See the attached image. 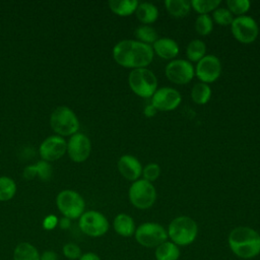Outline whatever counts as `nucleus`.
<instances>
[{"instance_id":"5701e85b","label":"nucleus","mask_w":260,"mask_h":260,"mask_svg":"<svg viewBox=\"0 0 260 260\" xmlns=\"http://www.w3.org/2000/svg\"><path fill=\"white\" fill-rule=\"evenodd\" d=\"M37 248L26 242L18 244L13 252V260H41Z\"/></svg>"},{"instance_id":"c85d7f7f","label":"nucleus","mask_w":260,"mask_h":260,"mask_svg":"<svg viewBox=\"0 0 260 260\" xmlns=\"http://www.w3.org/2000/svg\"><path fill=\"white\" fill-rule=\"evenodd\" d=\"M220 0H192L191 7L199 14H208V12L215 10L219 5Z\"/></svg>"},{"instance_id":"c9c22d12","label":"nucleus","mask_w":260,"mask_h":260,"mask_svg":"<svg viewBox=\"0 0 260 260\" xmlns=\"http://www.w3.org/2000/svg\"><path fill=\"white\" fill-rule=\"evenodd\" d=\"M156 112H157V110H156L151 104L146 105V106L144 107V109H143V114H144V116L147 117V118H152V117H154L155 114H156Z\"/></svg>"},{"instance_id":"a211bd4d","label":"nucleus","mask_w":260,"mask_h":260,"mask_svg":"<svg viewBox=\"0 0 260 260\" xmlns=\"http://www.w3.org/2000/svg\"><path fill=\"white\" fill-rule=\"evenodd\" d=\"M22 176L26 180H32L38 177L41 181H49L52 177V167L48 161L40 160L36 165L27 166L22 172Z\"/></svg>"},{"instance_id":"aec40b11","label":"nucleus","mask_w":260,"mask_h":260,"mask_svg":"<svg viewBox=\"0 0 260 260\" xmlns=\"http://www.w3.org/2000/svg\"><path fill=\"white\" fill-rule=\"evenodd\" d=\"M135 14L140 22L148 25L157 19L158 9L154 4L150 2H142L138 4Z\"/></svg>"},{"instance_id":"b1692460","label":"nucleus","mask_w":260,"mask_h":260,"mask_svg":"<svg viewBox=\"0 0 260 260\" xmlns=\"http://www.w3.org/2000/svg\"><path fill=\"white\" fill-rule=\"evenodd\" d=\"M166 9L174 17H185L191 9L190 1L187 0H166Z\"/></svg>"},{"instance_id":"20e7f679","label":"nucleus","mask_w":260,"mask_h":260,"mask_svg":"<svg viewBox=\"0 0 260 260\" xmlns=\"http://www.w3.org/2000/svg\"><path fill=\"white\" fill-rule=\"evenodd\" d=\"M50 124L58 136H72L79 129V121L75 113L66 106L56 108L50 117Z\"/></svg>"},{"instance_id":"f8f14e48","label":"nucleus","mask_w":260,"mask_h":260,"mask_svg":"<svg viewBox=\"0 0 260 260\" xmlns=\"http://www.w3.org/2000/svg\"><path fill=\"white\" fill-rule=\"evenodd\" d=\"M194 69L195 75L200 82L209 84L214 82L220 76L221 63L215 55L207 54L197 62Z\"/></svg>"},{"instance_id":"cd10ccee","label":"nucleus","mask_w":260,"mask_h":260,"mask_svg":"<svg viewBox=\"0 0 260 260\" xmlns=\"http://www.w3.org/2000/svg\"><path fill=\"white\" fill-rule=\"evenodd\" d=\"M16 193L15 182L6 176L0 177V201H8Z\"/></svg>"},{"instance_id":"f257e3e1","label":"nucleus","mask_w":260,"mask_h":260,"mask_svg":"<svg viewBox=\"0 0 260 260\" xmlns=\"http://www.w3.org/2000/svg\"><path fill=\"white\" fill-rule=\"evenodd\" d=\"M153 56L152 46L134 40H122L113 48L114 60L125 68H147Z\"/></svg>"},{"instance_id":"a878e982","label":"nucleus","mask_w":260,"mask_h":260,"mask_svg":"<svg viewBox=\"0 0 260 260\" xmlns=\"http://www.w3.org/2000/svg\"><path fill=\"white\" fill-rule=\"evenodd\" d=\"M186 55H187L188 61L198 62L206 55L205 43L198 39L191 41L186 48Z\"/></svg>"},{"instance_id":"9b49d317","label":"nucleus","mask_w":260,"mask_h":260,"mask_svg":"<svg viewBox=\"0 0 260 260\" xmlns=\"http://www.w3.org/2000/svg\"><path fill=\"white\" fill-rule=\"evenodd\" d=\"M165 74L173 83L187 84L195 76V69L192 63L188 60L174 59L167 64Z\"/></svg>"},{"instance_id":"39448f33","label":"nucleus","mask_w":260,"mask_h":260,"mask_svg":"<svg viewBox=\"0 0 260 260\" xmlns=\"http://www.w3.org/2000/svg\"><path fill=\"white\" fill-rule=\"evenodd\" d=\"M128 83L131 90L141 98H151L157 89V78L148 68L132 69Z\"/></svg>"},{"instance_id":"dca6fc26","label":"nucleus","mask_w":260,"mask_h":260,"mask_svg":"<svg viewBox=\"0 0 260 260\" xmlns=\"http://www.w3.org/2000/svg\"><path fill=\"white\" fill-rule=\"evenodd\" d=\"M119 173L128 181H136L142 175V165L137 157L131 154L122 155L117 162Z\"/></svg>"},{"instance_id":"c756f323","label":"nucleus","mask_w":260,"mask_h":260,"mask_svg":"<svg viewBox=\"0 0 260 260\" xmlns=\"http://www.w3.org/2000/svg\"><path fill=\"white\" fill-rule=\"evenodd\" d=\"M195 29L200 36H207L213 29V20L208 14H199L195 20Z\"/></svg>"},{"instance_id":"412c9836","label":"nucleus","mask_w":260,"mask_h":260,"mask_svg":"<svg viewBox=\"0 0 260 260\" xmlns=\"http://www.w3.org/2000/svg\"><path fill=\"white\" fill-rule=\"evenodd\" d=\"M181 251L179 246L171 241H166L158 245L154 251L155 260H178Z\"/></svg>"},{"instance_id":"4c0bfd02","label":"nucleus","mask_w":260,"mask_h":260,"mask_svg":"<svg viewBox=\"0 0 260 260\" xmlns=\"http://www.w3.org/2000/svg\"><path fill=\"white\" fill-rule=\"evenodd\" d=\"M79 260H101V258L95 254V253H92V252H87V253H84L80 256Z\"/></svg>"},{"instance_id":"e433bc0d","label":"nucleus","mask_w":260,"mask_h":260,"mask_svg":"<svg viewBox=\"0 0 260 260\" xmlns=\"http://www.w3.org/2000/svg\"><path fill=\"white\" fill-rule=\"evenodd\" d=\"M41 260H57V254L53 251H45L40 257Z\"/></svg>"},{"instance_id":"4468645a","label":"nucleus","mask_w":260,"mask_h":260,"mask_svg":"<svg viewBox=\"0 0 260 260\" xmlns=\"http://www.w3.org/2000/svg\"><path fill=\"white\" fill-rule=\"evenodd\" d=\"M67 151V142L58 135L47 137L40 145L39 152L43 160L54 161L61 158Z\"/></svg>"},{"instance_id":"7ed1b4c3","label":"nucleus","mask_w":260,"mask_h":260,"mask_svg":"<svg viewBox=\"0 0 260 260\" xmlns=\"http://www.w3.org/2000/svg\"><path fill=\"white\" fill-rule=\"evenodd\" d=\"M168 238L177 246L191 245L197 238L198 225L196 221L187 215L175 217L168 226Z\"/></svg>"},{"instance_id":"72a5a7b5","label":"nucleus","mask_w":260,"mask_h":260,"mask_svg":"<svg viewBox=\"0 0 260 260\" xmlns=\"http://www.w3.org/2000/svg\"><path fill=\"white\" fill-rule=\"evenodd\" d=\"M63 254L69 259H77L81 256V250L76 244L68 243L63 247Z\"/></svg>"},{"instance_id":"4be33fe9","label":"nucleus","mask_w":260,"mask_h":260,"mask_svg":"<svg viewBox=\"0 0 260 260\" xmlns=\"http://www.w3.org/2000/svg\"><path fill=\"white\" fill-rule=\"evenodd\" d=\"M108 4L115 14L119 16H128L136 11L139 2L137 0H111Z\"/></svg>"},{"instance_id":"f704fd0d","label":"nucleus","mask_w":260,"mask_h":260,"mask_svg":"<svg viewBox=\"0 0 260 260\" xmlns=\"http://www.w3.org/2000/svg\"><path fill=\"white\" fill-rule=\"evenodd\" d=\"M58 223V218L54 214H50L45 217L43 221V226L45 230H53Z\"/></svg>"},{"instance_id":"9d476101","label":"nucleus","mask_w":260,"mask_h":260,"mask_svg":"<svg viewBox=\"0 0 260 260\" xmlns=\"http://www.w3.org/2000/svg\"><path fill=\"white\" fill-rule=\"evenodd\" d=\"M78 224L82 233L93 238L102 237L109 231L107 217L96 210L83 212L79 217Z\"/></svg>"},{"instance_id":"423d86ee","label":"nucleus","mask_w":260,"mask_h":260,"mask_svg":"<svg viewBox=\"0 0 260 260\" xmlns=\"http://www.w3.org/2000/svg\"><path fill=\"white\" fill-rule=\"evenodd\" d=\"M128 195L131 204L138 209H148L156 200L154 186L144 179L134 181L129 188Z\"/></svg>"},{"instance_id":"f03ea898","label":"nucleus","mask_w":260,"mask_h":260,"mask_svg":"<svg viewBox=\"0 0 260 260\" xmlns=\"http://www.w3.org/2000/svg\"><path fill=\"white\" fill-rule=\"evenodd\" d=\"M231 251L239 258L252 259L260 254V234L249 226H237L228 237Z\"/></svg>"},{"instance_id":"bb28decb","label":"nucleus","mask_w":260,"mask_h":260,"mask_svg":"<svg viewBox=\"0 0 260 260\" xmlns=\"http://www.w3.org/2000/svg\"><path fill=\"white\" fill-rule=\"evenodd\" d=\"M135 37L138 40V42L147 44V45H153L154 42L158 39L157 31L150 25L142 24L138 26L135 29Z\"/></svg>"},{"instance_id":"393cba45","label":"nucleus","mask_w":260,"mask_h":260,"mask_svg":"<svg viewBox=\"0 0 260 260\" xmlns=\"http://www.w3.org/2000/svg\"><path fill=\"white\" fill-rule=\"evenodd\" d=\"M211 98V88L209 84L197 82L191 89V99L197 105H205Z\"/></svg>"},{"instance_id":"473e14b6","label":"nucleus","mask_w":260,"mask_h":260,"mask_svg":"<svg viewBox=\"0 0 260 260\" xmlns=\"http://www.w3.org/2000/svg\"><path fill=\"white\" fill-rule=\"evenodd\" d=\"M159 175H160V167L155 162H149L142 169L143 179L150 183L158 179Z\"/></svg>"},{"instance_id":"1a4fd4ad","label":"nucleus","mask_w":260,"mask_h":260,"mask_svg":"<svg viewBox=\"0 0 260 260\" xmlns=\"http://www.w3.org/2000/svg\"><path fill=\"white\" fill-rule=\"evenodd\" d=\"M231 30L234 38L242 44L255 42L259 34L257 21L252 16L248 15L235 17L231 24Z\"/></svg>"},{"instance_id":"7c9ffc66","label":"nucleus","mask_w":260,"mask_h":260,"mask_svg":"<svg viewBox=\"0 0 260 260\" xmlns=\"http://www.w3.org/2000/svg\"><path fill=\"white\" fill-rule=\"evenodd\" d=\"M226 6L233 15L236 14L241 16L245 15V13L250 9L251 2L249 0H228Z\"/></svg>"},{"instance_id":"0eeeda50","label":"nucleus","mask_w":260,"mask_h":260,"mask_svg":"<svg viewBox=\"0 0 260 260\" xmlns=\"http://www.w3.org/2000/svg\"><path fill=\"white\" fill-rule=\"evenodd\" d=\"M134 237L139 245L145 248H156L168 240V233L161 224L147 221L136 228Z\"/></svg>"},{"instance_id":"6ab92c4d","label":"nucleus","mask_w":260,"mask_h":260,"mask_svg":"<svg viewBox=\"0 0 260 260\" xmlns=\"http://www.w3.org/2000/svg\"><path fill=\"white\" fill-rule=\"evenodd\" d=\"M113 226L115 232L121 237H131L135 234L136 225L135 221L129 214L119 213L115 216L113 221Z\"/></svg>"},{"instance_id":"6e6552de","label":"nucleus","mask_w":260,"mask_h":260,"mask_svg":"<svg viewBox=\"0 0 260 260\" xmlns=\"http://www.w3.org/2000/svg\"><path fill=\"white\" fill-rule=\"evenodd\" d=\"M60 212L69 219L79 218L84 212L85 202L81 195L73 190H63L56 198Z\"/></svg>"},{"instance_id":"ddd939ff","label":"nucleus","mask_w":260,"mask_h":260,"mask_svg":"<svg viewBox=\"0 0 260 260\" xmlns=\"http://www.w3.org/2000/svg\"><path fill=\"white\" fill-rule=\"evenodd\" d=\"M182 102L181 93L174 87L164 86L157 88L151 96V105L157 111H173Z\"/></svg>"},{"instance_id":"58836bf2","label":"nucleus","mask_w":260,"mask_h":260,"mask_svg":"<svg viewBox=\"0 0 260 260\" xmlns=\"http://www.w3.org/2000/svg\"><path fill=\"white\" fill-rule=\"evenodd\" d=\"M59 225H60V228L62 229V230H66V229H68L69 226H70V219L69 218H67V217H62L61 219H60V221H59Z\"/></svg>"},{"instance_id":"2f4dec72","label":"nucleus","mask_w":260,"mask_h":260,"mask_svg":"<svg viewBox=\"0 0 260 260\" xmlns=\"http://www.w3.org/2000/svg\"><path fill=\"white\" fill-rule=\"evenodd\" d=\"M232 12L228 8L217 7L212 12V20H214L219 25H230L234 20Z\"/></svg>"},{"instance_id":"2eb2a0df","label":"nucleus","mask_w":260,"mask_h":260,"mask_svg":"<svg viewBox=\"0 0 260 260\" xmlns=\"http://www.w3.org/2000/svg\"><path fill=\"white\" fill-rule=\"evenodd\" d=\"M91 151V143L89 138L83 133H75L67 142V152L74 162H82L86 160Z\"/></svg>"},{"instance_id":"f3484780","label":"nucleus","mask_w":260,"mask_h":260,"mask_svg":"<svg viewBox=\"0 0 260 260\" xmlns=\"http://www.w3.org/2000/svg\"><path fill=\"white\" fill-rule=\"evenodd\" d=\"M153 52L165 60H174L179 54L178 43L171 38H158L152 45Z\"/></svg>"}]
</instances>
